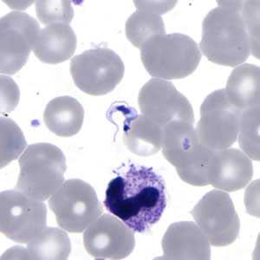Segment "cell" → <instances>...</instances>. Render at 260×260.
<instances>
[{
  "instance_id": "cell-1",
  "label": "cell",
  "mask_w": 260,
  "mask_h": 260,
  "mask_svg": "<svg viewBox=\"0 0 260 260\" xmlns=\"http://www.w3.org/2000/svg\"><path fill=\"white\" fill-rule=\"evenodd\" d=\"M104 203L133 232L145 234L165 211V181L154 169L131 164L123 175L109 183Z\"/></svg>"
},
{
  "instance_id": "cell-2",
  "label": "cell",
  "mask_w": 260,
  "mask_h": 260,
  "mask_svg": "<svg viewBox=\"0 0 260 260\" xmlns=\"http://www.w3.org/2000/svg\"><path fill=\"white\" fill-rule=\"evenodd\" d=\"M244 1H221L202 23L201 48L207 59L235 67L251 54V40L242 14Z\"/></svg>"
},
{
  "instance_id": "cell-3",
  "label": "cell",
  "mask_w": 260,
  "mask_h": 260,
  "mask_svg": "<svg viewBox=\"0 0 260 260\" xmlns=\"http://www.w3.org/2000/svg\"><path fill=\"white\" fill-rule=\"evenodd\" d=\"M162 154L180 179L192 186L210 185L215 150L201 144L192 123L174 121L163 130Z\"/></svg>"
},
{
  "instance_id": "cell-4",
  "label": "cell",
  "mask_w": 260,
  "mask_h": 260,
  "mask_svg": "<svg viewBox=\"0 0 260 260\" xmlns=\"http://www.w3.org/2000/svg\"><path fill=\"white\" fill-rule=\"evenodd\" d=\"M140 50L146 71L151 77L163 80L188 77L202 56L197 43L181 33L154 36Z\"/></svg>"
},
{
  "instance_id": "cell-5",
  "label": "cell",
  "mask_w": 260,
  "mask_h": 260,
  "mask_svg": "<svg viewBox=\"0 0 260 260\" xmlns=\"http://www.w3.org/2000/svg\"><path fill=\"white\" fill-rule=\"evenodd\" d=\"M18 163L20 173L15 189L29 198L46 201L64 182L66 158L56 146L50 143L28 146Z\"/></svg>"
},
{
  "instance_id": "cell-6",
  "label": "cell",
  "mask_w": 260,
  "mask_h": 260,
  "mask_svg": "<svg viewBox=\"0 0 260 260\" xmlns=\"http://www.w3.org/2000/svg\"><path fill=\"white\" fill-rule=\"evenodd\" d=\"M60 228L72 234H81L104 213L93 186L79 179L63 182L49 200Z\"/></svg>"
},
{
  "instance_id": "cell-7",
  "label": "cell",
  "mask_w": 260,
  "mask_h": 260,
  "mask_svg": "<svg viewBox=\"0 0 260 260\" xmlns=\"http://www.w3.org/2000/svg\"><path fill=\"white\" fill-rule=\"evenodd\" d=\"M70 71L78 89L88 95H104L120 83L125 66L115 51L98 47L74 56Z\"/></svg>"
},
{
  "instance_id": "cell-8",
  "label": "cell",
  "mask_w": 260,
  "mask_h": 260,
  "mask_svg": "<svg viewBox=\"0 0 260 260\" xmlns=\"http://www.w3.org/2000/svg\"><path fill=\"white\" fill-rule=\"evenodd\" d=\"M242 111L231 104L225 89L212 92L201 107L195 134L201 144L213 150L232 147L240 130Z\"/></svg>"
},
{
  "instance_id": "cell-9",
  "label": "cell",
  "mask_w": 260,
  "mask_h": 260,
  "mask_svg": "<svg viewBox=\"0 0 260 260\" xmlns=\"http://www.w3.org/2000/svg\"><path fill=\"white\" fill-rule=\"evenodd\" d=\"M47 208L44 202L18 190L0 193V230L10 240L26 244L46 228Z\"/></svg>"
},
{
  "instance_id": "cell-10",
  "label": "cell",
  "mask_w": 260,
  "mask_h": 260,
  "mask_svg": "<svg viewBox=\"0 0 260 260\" xmlns=\"http://www.w3.org/2000/svg\"><path fill=\"white\" fill-rule=\"evenodd\" d=\"M210 245L223 247L236 241L240 220L228 192L213 190L205 194L191 212Z\"/></svg>"
},
{
  "instance_id": "cell-11",
  "label": "cell",
  "mask_w": 260,
  "mask_h": 260,
  "mask_svg": "<svg viewBox=\"0 0 260 260\" xmlns=\"http://www.w3.org/2000/svg\"><path fill=\"white\" fill-rule=\"evenodd\" d=\"M39 31L38 21L25 12H12L1 18V73L13 75L23 68Z\"/></svg>"
},
{
  "instance_id": "cell-12",
  "label": "cell",
  "mask_w": 260,
  "mask_h": 260,
  "mask_svg": "<svg viewBox=\"0 0 260 260\" xmlns=\"http://www.w3.org/2000/svg\"><path fill=\"white\" fill-rule=\"evenodd\" d=\"M138 104L142 115L164 127L174 121L194 124V113L189 101L170 82L152 78L139 92Z\"/></svg>"
},
{
  "instance_id": "cell-13",
  "label": "cell",
  "mask_w": 260,
  "mask_h": 260,
  "mask_svg": "<svg viewBox=\"0 0 260 260\" xmlns=\"http://www.w3.org/2000/svg\"><path fill=\"white\" fill-rule=\"evenodd\" d=\"M86 251L95 259H123L134 251L133 231L111 214H104L83 234Z\"/></svg>"
},
{
  "instance_id": "cell-14",
  "label": "cell",
  "mask_w": 260,
  "mask_h": 260,
  "mask_svg": "<svg viewBox=\"0 0 260 260\" xmlns=\"http://www.w3.org/2000/svg\"><path fill=\"white\" fill-rule=\"evenodd\" d=\"M162 258L172 260L211 259L210 243L198 225L180 221L169 225L161 241Z\"/></svg>"
},
{
  "instance_id": "cell-15",
  "label": "cell",
  "mask_w": 260,
  "mask_h": 260,
  "mask_svg": "<svg viewBox=\"0 0 260 260\" xmlns=\"http://www.w3.org/2000/svg\"><path fill=\"white\" fill-rule=\"evenodd\" d=\"M253 176L250 157L237 148L215 150L210 185L225 192H234L248 185Z\"/></svg>"
},
{
  "instance_id": "cell-16",
  "label": "cell",
  "mask_w": 260,
  "mask_h": 260,
  "mask_svg": "<svg viewBox=\"0 0 260 260\" xmlns=\"http://www.w3.org/2000/svg\"><path fill=\"white\" fill-rule=\"evenodd\" d=\"M77 44V36L70 24L56 23L40 30L33 51L41 62L56 64L73 56Z\"/></svg>"
},
{
  "instance_id": "cell-17",
  "label": "cell",
  "mask_w": 260,
  "mask_h": 260,
  "mask_svg": "<svg viewBox=\"0 0 260 260\" xmlns=\"http://www.w3.org/2000/svg\"><path fill=\"white\" fill-rule=\"evenodd\" d=\"M260 70L257 65L243 63L228 77L225 94L231 104L241 111L259 107Z\"/></svg>"
},
{
  "instance_id": "cell-18",
  "label": "cell",
  "mask_w": 260,
  "mask_h": 260,
  "mask_svg": "<svg viewBox=\"0 0 260 260\" xmlns=\"http://www.w3.org/2000/svg\"><path fill=\"white\" fill-rule=\"evenodd\" d=\"M84 110L75 98L63 95L50 101L45 108L44 120L48 128L56 136L71 137L83 126Z\"/></svg>"
},
{
  "instance_id": "cell-19",
  "label": "cell",
  "mask_w": 260,
  "mask_h": 260,
  "mask_svg": "<svg viewBox=\"0 0 260 260\" xmlns=\"http://www.w3.org/2000/svg\"><path fill=\"white\" fill-rule=\"evenodd\" d=\"M163 130L145 115H130L124 122L123 141L134 154L149 156L161 148Z\"/></svg>"
},
{
  "instance_id": "cell-20",
  "label": "cell",
  "mask_w": 260,
  "mask_h": 260,
  "mask_svg": "<svg viewBox=\"0 0 260 260\" xmlns=\"http://www.w3.org/2000/svg\"><path fill=\"white\" fill-rule=\"evenodd\" d=\"M68 234L56 228H45L28 243L25 259L65 260L71 254Z\"/></svg>"
},
{
  "instance_id": "cell-21",
  "label": "cell",
  "mask_w": 260,
  "mask_h": 260,
  "mask_svg": "<svg viewBox=\"0 0 260 260\" xmlns=\"http://www.w3.org/2000/svg\"><path fill=\"white\" fill-rule=\"evenodd\" d=\"M136 6L139 11L134 12L128 18L125 31L130 43L141 49L151 38L166 34L165 24L159 12L147 6Z\"/></svg>"
},
{
  "instance_id": "cell-22",
  "label": "cell",
  "mask_w": 260,
  "mask_h": 260,
  "mask_svg": "<svg viewBox=\"0 0 260 260\" xmlns=\"http://www.w3.org/2000/svg\"><path fill=\"white\" fill-rule=\"evenodd\" d=\"M238 136L245 154L252 160H259V107L242 111Z\"/></svg>"
},
{
  "instance_id": "cell-23",
  "label": "cell",
  "mask_w": 260,
  "mask_h": 260,
  "mask_svg": "<svg viewBox=\"0 0 260 260\" xmlns=\"http://www.w3.org/2000/svg\"><path fill=\"white\" fill-rule=\"evenodd\" d=\"M1 168L16 160L26 147L24 134L9 118L1 117Z\"/></svg>"
},
{
  "instance_id": "cell-24",
  "label": "cell",
  "mask_w": 260,
  "mask_h": 260,
  "mask_svg": "<svg viewBox=\"0 0 260 260\" xmlns=\"http://www.w3.org/2000/svg\"><path fill=\"white\" fill-rule=\"evenodd\" d=\"M36 12L42 24L47 25L56 23L69 24L74 17L71 1L63 0L37 1Z\"/></svg>"
},
{
  "instance_id": "cell-25",
  "label": "cell",
  "mask_w": 260,
  "mask_h": 260,
  "mask_svg": "<svg viewBox=\"0 0 260 260\" xmlns=\"http://www.w3.org/2000/svg\"><path fill=\"white\" fill-rule=\"evenodd\" d=\"M242 14L251 40V53L259 58V1H244Z\"/></svg>"
}]
</instances>
